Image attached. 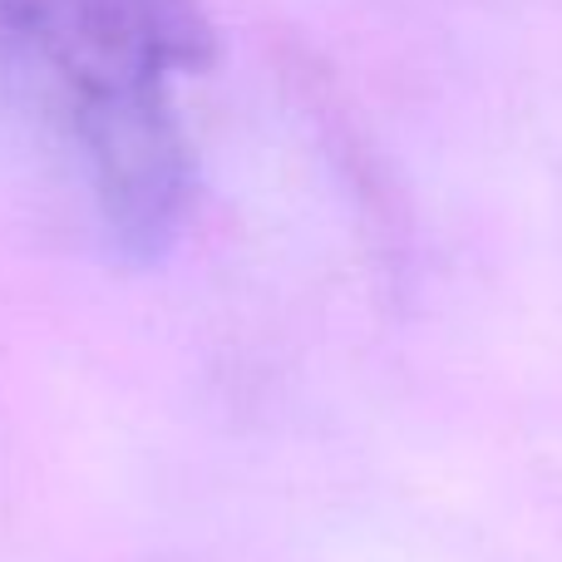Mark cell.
I'll use <instances>...</instances> for the list:
<instances>
[{
  "mask_svg": "<svg viewBox=\"0 0 562 562\" xmlns=\"http://www.w3.org/2000/svg\"><path fill=\"white\" fill-rule=\"evenodd\" d=\"M213 59L198 0H0V65L79 154L99 217L134 252L183 213L188 144L168 89Z\"/></svg>",
  "mask_w": 562,
  "mask_h": 562,
  "instance_id": "1",
  "label": "cell"
}]
</instances>
